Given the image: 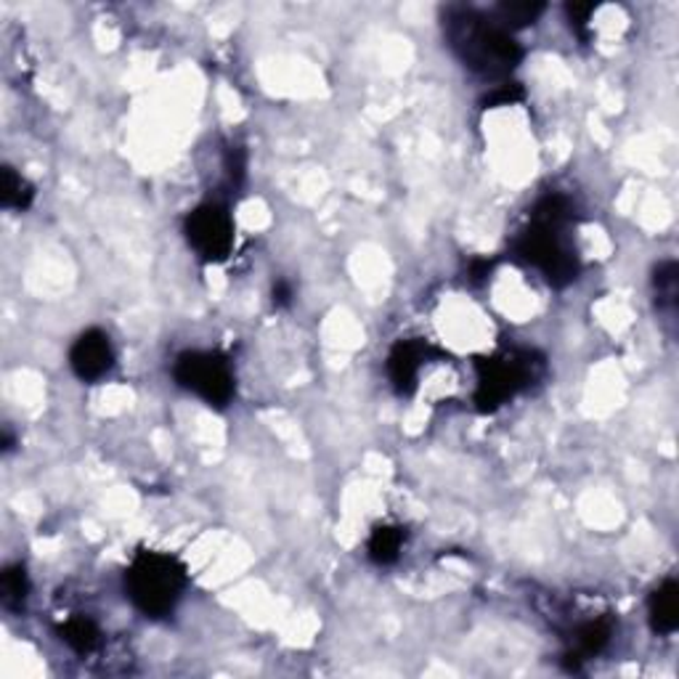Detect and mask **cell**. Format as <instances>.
<instances>
[{"label":"cell","instance_id":"obj_1","mask_svg":"<svg viewBox=\"0 0 679 679\" xmlns=\"http://www.w3.org/2000/svg\"><path fill=\"white\" fill-rule=\"evenodd\" d=\"M573 205L562 194H547L531 210L529 226L512 244L516 258L534 266L553 287H568L579 279V258L568 242Z\"/></svg>","mask_w":679,"mask_h":679},{"label":"cell","instance_id":"obj_2","mask_svg":"<svg viewBox=\"0 0 679 679\" xmlns=\"http://www.w3.org/2000/svg\"><path fill=\"white\" fill-rule=\"evenodd\" d=\"M444 33L451 51L481 77H507L523 59V48L510 29L492 16H483L481 11L449 9L444 16Z\"/></svg>","mask_w":679,"mask_h":679},{"label":"cell","instance_id":"obj_3","mask_svg":"<svg viewBox=\"0 0 679 679\" xmlns=\"http://www.w3.org/2000/svg\"><path fill=\"white\" fill-rule=\"evenodd\" d=\"M189 577L179 558L157 549H141L125 571V592L146 619H165L181 603Z\"/></svg>","mask_w":679,"mask_h":679},{"label":"cell","instance_id":"obj_4","mask_svg":"<svg viewBox=\"0 0 679 679\" xmlns=\"http://www.w3.org/2000/svg\"><path fill=\"white\" fill-rule=\"evenodd\" d=\"M544 359L534 351H507L501 356L478 359V388H475V403L481 412H494L507 403L518 390L529 388L542 375Z\"/></svg>","mask_w":679,"mask_h":679},{"label":"cell","instance_id":"obj_5","mask_svg":"<svg viewBox=\"0 0 679 679\" xmlns=\"http://www.w3.org/2000/svg\"><path fill=\"white\" fill-rule=\"evenodd\" d=\"M173 377L189 393L199 396L210 407H226L234 399V372L229 361L213 351H186L175 359Z\"/></svg>","mask_w":679,"mask_h":679},{"label":"cell","instance_id":"obj_6","mask_svg":"<svg viewBox=\"0 0 679 679\" xmlns=\"http://www.w3.org/2000/svg\"><path fill=\"white\" fill-rule=\"evenodd\" d=\"M183 234L205 263H220L234 247V218L220 202H202L186 216Z\"/></svg>","mask_w":679,"mask_h":679},{"label":"cell","instance_id":"obj_7","mask_svg":"<svg viewBox=\"0 0 679 679\" xmlns=\"http://www.w3.org/2000/svg\"><path fill=\"white\" fill-rule=\"evenodd\" d=\"M70 366L83 383H96L107 377L114 366V348L109 342V335L101 329H85V332L72 342Z\"/></svg>","mask_w":679,"mask_h":679},{"label":"cell","instance_id":"obj_8","mask_svg":"<svg viewBox=\"0 0 679 679\" xmlns=\"http://www.w3.org/2000/svg\"><path fill=\"white\" fill-rule=\"evenodd\" d=\"M431 345L422 340H401L396 342L388 356V377L393 383L396 393L412 396L417 390L420 372L425 366Z\"/></svg>","mask_w":679,"mask_h":679},{"label":"cell","instance_id":"obj_9","mask_svg":"<svg viewBox=\"0 0 679 679\" xmlns=\"http://www.w3.org/2000/svg\"><path fill=\"white\" fill-rule=\"evenodd\" d=\"M610 638H614V621L608 619V616H599V619H590L584 623H579L577 632H573V645L571 651L566 653V669L568 671H579L581 669V660L590 658V656H597V653H603L605 647H608Z\"/></svg>","mask_w":679,"mask_h":679},{"label":"cell","instance_id":"obj_10","mask_svg":"<svg viewBox=\"0 0 679 679\" xmlns=\"http://www.w3.org/2000/svg\"><path fill=\"white\" fill-rule=\"evenodd\" d=\"M647 619H651V629L656 634H675L679 629V584L675 579H666L653 590L651 599H647Z\"/></svg>","mask_w":679,"mask_h":679},{"label":"cell","instance_id":"obj_11","mask_svg":"<svg viewBox=\"0 0 679 679\" xmlns=\"http://www.w3.org/2000/svg\"><path fill=\"white\" fill-rule=\"evenodd\" d=\"M59 634H61V640H64L66 645L77 653V656H90V653H96L101 647L99 623H96L94 619H88V616H81V614L70 616V619L59 627Z\"/></svg>","mask_w":679,"mask_h":679},{"label":"cell","instance_id":"obj_12","mask_svg":"<svg viewBox=\"0 0 679 679\" xmlns=\"http://www.w3.org/2000/svg\"><path fill=\"white\" fill-rule=\"evenodd\" d=\"M403 544H407V531L401 525H377L366 542V555L377 566H393L401 558Z\"/></svg>","mask_w":679,"mask_h":679},{"label":"cell","instance_id":"obj_13","mask_svg":"<svg viewBox=\"0 0 679 679\" xmlns=\"http://www.w3.org/2000/svg\"><path fill=\"white\" fill-rule=\"evenodd\" d=\"M35 189L29 186L27 179H22L14 168H3L0 173V205L5 210H27L33 205Z\"/></svg>","mask_w":679,"mask_h":679},{"label":"cell","instance_id":"obj_14","mask_svg":"<svg viewBox=\"0 0 679 679\" xmlns=\"http://www.w3.org/2000/svg\"><path fill=\"white\" fill-rule=\"evenodd\" d=\"M677 287H679V271L675 260L658 263L656 271H653V290H656V303L658 311L666 314H675L677 308Z\"/></svg>","mask_w":679,"mask_h":679},{"label":"cell","instance_id":"obj_15","mask_svg":"<svg viewBox=\"0 0 679 679\" xmlns=\"http://www.w3.org/2000/svg\"><path fill=\"white\" fill-rule=\"evenodd\" d=\"M29 595V577L24 571V566H9L3 573H0V599L9 610H20L24 603H27Z\"/></svg>","mask_w":679,"mask_h":679},{"label":"cell","instance_id":"obj_16","mask_svg":"<svg viewBox=\"0 0 679 679\" xmlns=\"http://www.w3.org/2000/svg\"><path fill=\"white\" fill-rule=\"evenodd\" d=\"M542 14H544L542 3H499L497 11H494V20L512 33V29L534 24Z\"/></svg>","mask_w":679,"mask_h":679},{"label":"cell","instance_id":"obj_17","mask_svg":"<svg viewBox=\"0 0 679 679\" xmlns=\"http://www.w3.org/2000/svg\"><path fill=\"white\" fill-rule=\"evenodd\" d=\"M520 99H523V88L518 83H501L483 99V104L486 107H507V104H516Z\"/></svg>","mask_w":679,"mask_h":679},{"label":"cell","instance_id":"obj_18","mask_svg":"<svg viewBox=\"0 0 679 679\" xmlns=\"http://www.w3.org/2000/svg\"><path fill=\"white\" fill-rule=\"evenodd\" d=\"M492 268H494L492 260L475 258L470 263V281H473V284H481V281H486L488 274H492Z\"/></svg>","mask_w":679,"mask_h":679},{"label":"cell","instance_id":"obj_19","mask_svg":"<svg viewBox=\"0 0 679 679\" xmlns=\"http://www.w3.org/2000/svg\"><path fill=\"white\" fill-rule=\"evenodd\" d=\"M274 303L277 305H290L292 303V284L290 281L279 279L277 284H274Z\"/></svg>","mask_w":679,"mask_h":679}]
</instances>
